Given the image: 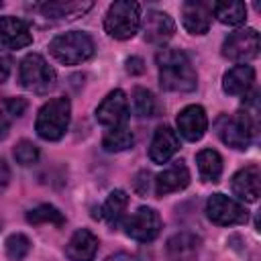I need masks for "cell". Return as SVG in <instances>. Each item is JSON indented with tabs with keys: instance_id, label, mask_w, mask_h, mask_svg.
<instances>
[{
	"instance_id": "6da1fadb",
	"label": "cell",
	"mask_w": 261,
	"mask_h": 261,
	"mask_svg": "<svg viewBox=\"0 0 261 261\" xmlns=\"http://www.w3.org/2000/svg\"><path fill=\"white\" fill-rule=\"evenodd\" d=\"M159 69V84L167 92H194L198 86L196 69L190 57L175 47H161L155 55Z\"/></svg>"
},
{
	"instance_id": "7a4b0ae2",
	"label": "cell",
	"mask_w": 261,
	"mask_h": 261,
	"mask_svg": "<svg viewBox=\"0 0 261 261\" xmlns=\"http://www.w3.org/2000/svg\"><path fill=\"white\" fill-rule=\"evenodd\" d=\"M71 120V102L65 96L51 98L45 102L37 114L35 130L43 141H59L69 128Z\"/></svg>"
},
{
	"instance_id": "3957f363",
	"label": "cell",
	"mask_w": 261,
	"mask_h": 261,
	"mask_svg": "<svg viewBox=\"0 0 261 261\" xmlns=\"http://www.w3.org/2000/svg\"><path fill=\"white\" fill-rule=\"evenodd\" d=\"M141 27V6L133 0H116L108 6L104 16V31L118 41L137 35Z\"/></svg>"
},
{
	"instance_id": "277c9868",
	"label": "cell",
	"mask_w": 261,
	"mask_h": 261,
	"mask_svg": "<svg viewBox=\"0 0 261 261\" xmlns=\"http://www.w3.org/2000/svg\"><path fill=\"white\" fill-rule=\"evenodd\" d=\"M94 41L88 33L82 31H71V33H63L57 35L51 43H49V51L51 55L65 65H80L84 61H88L94 55Z\"/></svg>"
},
{
	"instance_id": "5b68a950",
	"label": "cell",
	"mask_w": 261,
	"mask_h": 261,
	"mask_svg": "<svg viewBox=\"0 0 261 261\" xmlns=\"http://www.w3.org/2000/svg\"><path fill=\"white\" fill-rule=\"evenodd\" d=\"M18 80L20 86L33 94H47L49 90L55 88L57 73L55 69L43 59L39 53H29L22 57L20 67H18Z\"/></svg>"
},
{
	"instance_id": "8992f818",
	"label": "cell",
	"mask_w": 261,
	"mask_h": 261,
	"mask_svg": "<svg viewBox=\"0 0 261 261\" xmlns=\"http://www.w3.org/2000/svg\"><path fill=\"white\" fill-rule=\"evenodd\" d=\"M255 133H257V118L247 108L232 116H222L218 122V135L222 143H226L232 149H247Z\"/></svg>"
},
{
	"instance_id": "52a82bcc",
	"label": "cell",
	"mask_w": 261,
	"mask_h": 261,
	"mask_svg": "<svg viewBox=\"0 0 261 261\" xmlns=\"http://www.w3.org/2000/svg\"><path fill=\"white\" fill-rule=\"evenodd\" d=\"M206 216L210 222L218 226H232V224H245L249 220V210L241 202L224 194H212L206 202Z\"/></svg>"
},
{
	"instance_id": "ba28073f",
	"label": "cell",
	"mask_w": 261,
	"mask_h": 261,
	"mask_svg": "<svg viewBox=\"0 0 261 261\" xmlns=\"http://www.w3.org/2000/svg\"><path fill=\"white\" fill-rule=\"evenodd\" d=\"M124 232L126 237L139 241V243H151L161 232V216L157 210L149 206L137 208L126 220H124Z\"/></svg>"
},
{
	"instance_id": "9c48e42d",
	"label": "cell",
	"mask_w": 261,
	"mask_h": 261,
	"mask_svg": "<svg viewBox=\"0 0 261 261\" xmlns=\"http://www.w3.org/2000/svg\"><path fill=\"white\" fill-rule=\"evenodd\" d=\"M259 53V33L255 29H241L230 33L222 43V55L230 61L245 63Z\"/></svg>"
},
{
	"instance_id": "30bf717a",
	"label": "cell",
	"mask_w": 261,
	"mask_h": 261,
	"mask_svg": "<svg viewBox=\"0 0 261 261\" xmlns=\"http://www.w3.org/2000/svg\"><path fill=\"white\" fill-rule=\"evenodd\" d=\"M96 120L108 128L124 126L128 120V100L122 90H112L96 108Z\"/></svg>"
},
{
	"instance_id": "8fae6325",
	"label": "cell",
	"mask_w": 261,
	"mask_h": 261,
	"mask_svg": "<svg viewBox=\"0 0 261 261\" xmlns=\"http://www.w3.org/2000/svg\"><path fill=\"white\" fill-rule=\"evenodd\" d=\"M208 128L206 110L198 104H190L179 110L177 114V130L186 141H200Z\"/></svg>"
},
{
	"instance_id": "7c38bea8",
	"label": "cell",
	"mask_w": 261,
	"mask_h": 261,
	"mask_svg": "<svg viewBox=\"0 0 261 261\" xmlns=\"http://www.w3.org/2000/svg\"><path fill=\"white\" fill-rule=\"evenodd\" d=\"M230 190H232V194L237 198H241L245 202H257V198L261 194V171H259V165L251 163V165L239 169L232 175Z\"/></svg>"
},
{
	"instance_id": "4fadbf2b",
	"label": "cell",
	"mask_w": 261,
	"mask_h": 261,
	"mask_svg": "<svg viewBox=\"0 0 261 261\" xmlns=\"http://www.w3.org/2000/svg\"><path fill=\"white\" fill-rule=\"evenodd\" d=\"M143 33H145V41L147 43L163 45L173 37L175 22L163 10H149L147 16H145V22H143Z\"/></svg>"
},
{
	"instance_id": "5bb4252c",
	"label": "cell",
	"mask_w": 261,
	"mask_h": 261,
	"mask_svg": "<svg viewBox=\"0 0 261 261\" xmlns=\"http://www.w3.org/2000/svg\"><path fill=\"white\" fill-rule=\"evenodd\" d=\"M33 43L29 24L16 16H0V45L6 49H22Z\"/></svg>"
},
{
	"instance_id": "9a60e30c",
	"label": "cell",
	"mask_w": 261,
	"mask_h": 261,
	"mask_svg": "<svg viewBox=\"0 0 261 261\" xmlns=\"http://www.w3.org/2000/svg\"><path fill=\"white\" fill-rule=\"evenodd\" d=\"M212 10L210 4L200 0H188L181 4V22L184 29L192 35H206L210 29Z\"/></svg>"
},
{
	"instance_id": "2e32d148",
	"label": "cell",
	"mask_w": 261,
	"mask_h": 261,
	"mask_svg": "<svg viewBox=\"0 0 261 261\" xmlns=\"http://www.w3.org/2000/svg\"><path fill=\"white\" fill-rule=\"evenodd\" d=\"M179 149V139H177V133L163 124V126H157L155 135H153V141H151V147H149V157L153 163H167Z\"/></svg>"
},
{
	"instance_id": "e0dca14e",
	"label": "cell",
	"mask_w": 261,
	"mask_h": 261,
	"mask_svg": "<svg viewBox=\"0 0 261 261\" xmlns=\"http://www.w3.org/2000/svg\"><path fill=\"white\" fill-rule=\"evenodd\" d=\"M98 245V237L92 230L77 228L65 245V255L69 261H94Z\"/></svg>"
},
{
	"instance_id": "ac0fdd59",
	"label": "cell",
	"mask_w": 261,
	"mask_h": 261,
	"mask_svg": "<svg viewBox=\"0 0 261 261\" xmlns=\"http://www.w3.org/2000/svg\"><path fill=\"white\" fill-rule=\"evenodd\" d=\"M188 184H190V171H188L186 163L175 161L173 165H169L155 177V194L161 198V196H167V194L188 188Z\"/></svg>"
},
{
	"instance_id": "d6986e66",
	"label": "cell",
	"mask_w": 261,
	"mask_h": 261,
	"mask_svg": "<svg viewBox=\"0 0 261 261\" xmlns=\"http://www.w3.org/2000/svg\"><path fill=\"white\" fill-rule=\"evenodd\" d=\"M94 4L92 2H63V0H49L35 4L33 8L39 10L43 16L51 20H73L82 14H86Z\"/></svg>"
},
{
	"instance_id": "ffe728a7",
	"label": "cell",
	"mask_w": 261,
	"mask_h": 261,
	"mask_svg": "<svg viewBox=\"0 0 261 261\" xmlns=\"http://www.w3.org/2000/svg\"><path fill=\"white\" fill-rule=\"evenodd\" d=\"M255 82V69L247 63H239L230 67L222 77V90L230 96H245Z\"/></svg>"
},
{
	"instance_id": "44dd1931",
	"label": "cell",
	"mask_w": 261,
	"mask_h": 261,
	"mask_svg": "<svg viewBox=\"0 0 261 261\" xmlns=\"http://www.w3.org/2000/svg\"><path fill=\"white\" fill-rule=\"evenodd\" d=\"M200 241L190 232L173 234L167 241V259L169 261H198Z\"/></svg>"
},
{
	"instance_id": "7402d4cb",
	"label": "cell",
	"mask_w": 261,
	"mask_h": 261,
	"mask_svg": "<svg viewBox=\"0 0 261 261\" xmlns=\"http://www.w3.org/2000/svg\"><path fill=\"white\" fill-rule=\"evenodd\" d=\"M196 163H198V171L200 177L204 181H218L222 175V157L218 151L214 149H202L196 155Z\"/></svg>"
},
{
	"instance_id": "603a6c76",
	"label": "cell",
	"mask_w": 261,
	"mask_h": 261,
	"mask_svg": "<svg viewBox=\"0 0 261 261\" xmlns=\"http://www.w3.org/2000/svg\"><path fill=\"white\" fill-rule=\"evenodd\" d=\"M210 10L222 24H228V27H237L247 18L245 2H214L210 4Z\"/></svg>"
},
{
	"instance_id": "cb8c5ba5",
	"label": "cell",
	"mask_w": 261,
	"mask_h": 261,
	"mask_svg": "<svg viewBox=\"0 0 261 261\" xmlns=\"http://www.w3.org/2000/svg\"><path fill=\"white\" fill-rule=\"evenodd\" d=\"M126 206H128V196H126V192L114 190V192H110V196L106 198V202H104V206H102V210H100V216H104V220H106L110 226H116V224L122 220V216H124V212H126Z\"/></svg>"
},
{
	"instance_id": "d4e9b609",
	"label": "cell",
	"mask_w": 261,
	"mask_h": 261,
	"mask_svg": "<svg viewBox=\"0 0 261 261\" xmlns=\"http://www.w3.org/2000/svg\"><path fill=\"white\" fill-rule=\"evenodd\" d=\"M27 222L29 224H53V226H63L65 216L55 208L53 204H39L27 212Z\"/></svg>"
},
{
	"instance_id": "484cf974",
	"label": "cell",
	"mask_w": 261,
	"mask_h": 261,
	"mask_svg": "<svg viewBox=\"0 0 261 261\" xmlns=\"http://www.w3.org/2000/svg\"><path fill=\"white\" fill-rule=\"evenodd\" d=\"M135 143V137L133 133L126 128V126H116V128H110L104 139H102V147L104 151L108 153H120V151H126L128 147H133Z\"/></svg>"
},
{
	"instance_id": "4316f807",
	"label": "cell",
	"mask_w": 261,
	"mask_h": 261,
	"mask_svg": "<svg viewBox=\"0 0 261 261\" xmlns=\"http://www.w3.org/2000/svg\"><path fill=\"white\" fill-rule=\"evenodd\" d=\"M133 108H135V114L141 116V118H151L159 110L157 98L145 88H135V92H133Z\"/></svg>"
},
{
	"instance_id": "83f0119b",
	"label": "cell",
	"mask_w": 261,
	"mask_h": 261,
	"mask_svg": "<svg viewBox=\"0 0 261 261\" xmlns=\"http://www.w3.org/2000/svg\"><path fill=\"white\" fill-rule=\"evenodd\" d=\"M4 249H6V255L10 261H22L31 251V239L22 232H14L6 239Z\"/></svg>"
},
{
	"instance_id": "f1b7e54d",
	"label": "cell",
	"mask_w": 261,
	"mask_h": 261,
	"mask_svg": "<svg viewBox=\"0 0 261 261\" xmlns=\"http://www.w3.org/2000/svg\"><path fill=\"white\" fill-rule=\"evenodd\" d=\"M12 155H14V159H16L18 165L29 167V165H35V163L39 161V147H37L33 141L22 139V141H18V143L14 145Z\"/></svg>"
},
{
	"instance_id": "f546056e",
	"label": "cell",
	"mask_w": 261,
	"mask_h": 261,
	"mask_svg": "<svg viewBox=\"0 0 261 261\" xmlns=\"http://www.w3.org/2000/svg\"><path fill=\"white\" fill-rule=\"evenodd\" d=\"M27 110V100L24 98H6L4 100V112L10 114L12 118H20Z\"/></svg>"
},
{
	"instance_id": "4dcf8cb0",
	"label": "cell",
	"mask_w": 261,
	"mask_h": 261,
	"mask_svg": "<svg viewBox=\"0 0 261 261\" xmlns=\"http://www.w3.org/2000/svg\"><path fill=\"white\" fill-rule=\"evenodd\" d=\"M126 71H128L130 75L143 73V71H145V61H143L141 57H128V59H126Z\"/></svg>"
},
{
	"instance_id": "1f68e13d",
	"label": "cell",
	"mask_w": 261,
	"mask_h": 261,
	"mask_svg": "<svg viewBox=\"0 0 261 261\" xmlns=\"http://www.w3.org/2000/svg\"><path fill=\"white\" fill-rule=\"evenodd\" d=\"M8 181H10V169H8V165H6V161L0 157V194L6 190V186H8Z\"/></svg>"
},
{
	"instance_id": "d6a6232c",
	"label": "cell",
	"mask_w": 261,
	"mask_h": 261,
	"mask_svg": "<svg viewBox=\"0 0 261 261\" xmlns=\"http://www.w3.org/2000/svg\"><path fill=\"white\" fill-rule=\"evenodd\" d=\"M10 75V59L0 55V84L6 82V77Z\"/></svg>"
},
{
	"instance_id": "836d02e7",
	"label": "cell",
	"mask_w": 261,
	"mask_h": 261,
	"mask_svg": "<svg viewBox=\"0 0 261 261\" xmlns=\"http://www.w3.org/2000/svg\"><path fill=\"white\" fill-rule=\"evenodd\" d=\"M8 130H10V120H8L6 112L0 110V141L8 137Z\"/></svg>"
},
{
	"instance_id": "e575fe53",
	"label": "cell",
	"mask_w": 261,
	"mask_h": 261,
	"mask_svg": "<svg viewBox=\"0 0 261 261\" xmlns=\"http://www.w3.org/2000/svg\"><path fill=\"white\" fill-rule=\"evenodd\" d=\"M106 261H139V259L128 255V253H116V255H110Z\"/></svg>"
},
{
	"instance_id": "d590c367",
	"label": "cell",
	"mask_w": 261,
	"mask_h": 261,
	"mask_svg": "<svg viewBox=\"0 0 261 261\" xmlns=\"http://www.w3.org/2000/svg\"><path fill=\"white\" fill-rule=\"evenodd\" d=\"M0 8H2V2H0Z\"/></svg>"
}]
</instances>
